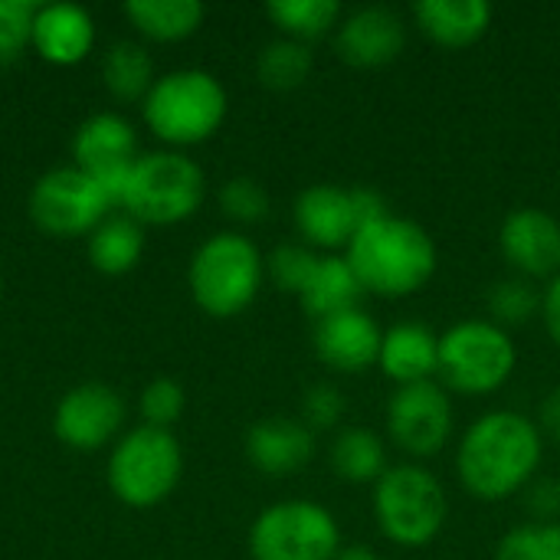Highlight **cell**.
I'll return each mask as SVG.
<instances>
[{"instance_id": "obj_40", "label": "cell", "mask_w": 560, "mask_h": 560, "mask_svg": "<svg viewBox=\"0 0 560 560\" xmlns=\"http://www.w3.org/2000/svg\"><path fill=\"white\" fill-rule=\"evenodd\" d=\"M0 302H3V269H0Z\"/></svg>"}, {"instance_id": "obj_38", "label": "cell", "mask_w": 560, "mask_h": 560, "mask_svg": "<svg viewBox=\"0 0 560 560\" xmlns=\"http://www.w3.org/2000/svg\"><path fill=\"white\" fill-rule=\"evenodd\" d=\"M538 427L548 440L560 443V384L545 397L541 404V413H538Z\"/></svg>"}, {"instance_id": "obj_31", "label": "cell", "mask_w": 560, "mask_h": 560, "mask_svg": "<svg viewBox=\"0 0 560 560\" xmlns=\"http://www.w3.org/2000/svg\"><path fill=\"white\" fill-rule=\"evenodd\" d=\"M495 560H560V522L551 525L528 522L512 528L499 541Z\"/></svg>"}, {"instance_id": "obj_10", "label": "cell", "mask_w": 560, "mask_h": 560, "mask_svg": "<svg viewBox=\"0 0 560 560\" xmlns=\"http://www.w3.org/2000/svg\"><path fill=\"white\" fill-rule=\"evenodd\" d=\"M115 203L85 171L75 164L52 167L36 177L30 190V220L56 240L89 236L105 217H112Z\"/></svg>"}, {"instance_id": "obj_8", "label": "cell", "mask_w": 560, "mask_h": 560, "mask_svg": "<svg viewBox=\"0 0 560 560\" xmlns=\"http://www.w3.org/2000/svg\"><path fill=\"white\" fill-rule=\"evenodd\" d=\"M184 476V450L171 430L135 427L108 456V489L128 509L161 505Z\"/></svg>"}, {"instance_id": "obj_26", "label": "cell", "mask_w": 560, "mask_h": 560, "mask_svg": "<svg viewBox=\"0 0 560 560\" xmlns=\"http://www.w3.org/2000/svg\"><path fill=\"white\" fill-rule=\"evenodd\" d=\"M266 16L285 39L312 46L315 39L338 30L345 10L338 0H272L266 3Z\"/></svg>"}, {"instance_id": "obj_2", "label": "cell", "mask_w": 560, "mask_h": 560, "mask_svg": "<svg viewBox=\"0 0 560 560\" xmlns=\"http://www.w3.org/2000/svg\"><path fill=\"white\" fill-rule=\"evenodd\" d=\"M364 292L377 299L417 295L440 266L436 243L427 226L407 217L387 213L384 220L364 226L345 249Z\"/></svg>"}, {"instance_id": "obj_15", "label": "cell", "mask_w": 560, "mask_h": 560, "mask_svg": "<svg viewBox=\"0 0 560 560\" xmlns=\"http://www.w3.org/2000/svg\"><path fill=\"white\" fill-rule=\"evenodd\" d=\"M407 46V23L394 7L371 3L341 16L335 30V52L354 69L390 66Z\"/></svg>"}, {"instance_id": "obj_12", "label": "cell", "mask_w": 560, "mask_h": 560, "mask_svg": "<svg viewBox=\"0 0 560 560\" xmlns=\"http://www.w3.org/2000/svg\"><path fill=\"white\" fill-rule=\"evenodd\" d=\"M72 158L75 167L85 171L115 207H121L125 180L135 167L138 154V131L118 112H95L89 115L72 135Z\"/></svg>"}, {"instance_id": "obj_17", "label": "cell", "mask_w": 560, "mask_h": 560, "mask_svg": "<svg viewBox=\"0 0 560 560\" xmlns=\"http://www.w3.org/2000/svg\"><path fill=\"white\" fill-rule=\"evenodd\" d=\"M384 328L358 305L315 322V358L338 374H364L377 364Z\"/></svg>"}, {"instance_id": "obj_5", "label": "cell", "mask_w": 560, "mask_h": 560, "mask_svg": "<svg viewBox=\"0 0 560 560\" xmlns=\"http://www.w3.org/2000/svg\"><path fill=\"white\" fill-rule=\"evenodd\" d=\"M371 509L381 535L397 548H427L440 538L450 499L443 482L420 463L387 466V472L374 482Z\"/></svg>"}, {"instance_id": "obj_7", "label": "cell", "mask_w": 560, "mask_h": 560, "mask_svg": "<svg viewBox=\"0 0 560 560\" xmlns=\"http://www.w3.org/2000/svg\"><path fill=\"white\" fill-rule=\"evenodd\" d=\"M518 368V348L492 318H466L440 335V381L459 397L502 390Z\"/></svg>"}, {"instance_id": "obj_22", "label": "cell", "mask_w": 560, "mask_h": 560, "mask_svg": "<svg viewBox=\"0 0 560 560\" xmlns=\"http://www.w3.org/2000/svg\"><path fill=\"white\" fill-rule=\"evenodd\" d=\"M364 289L351 269V262L345 259V253H325L305 285V292L299 295L302 308L322 322L328 315H338V312H348V308H358Z\"/></svg>"}, {"instance_id": "obj_3", "label": "cell", "mask_w": 560, "mask_h": 560, "mask_svg": "<svg viewBox=\"0 0 560 560\" xmlns=\"http://www.w3.org/2000/svg\"><path fill=\"white\" fill-rule=\"evenodd\" d=\"M230 112V95L223 82L207 69H174L154 79L141 102V118L174 148H190L210 141Z\"/></svg>"}, {"instance_id": "obj_30", "label": "cell", "mask_w": 560, "mask_h": 560, "mask_svg": "<svg viewBox=\"0 0 560 560\" xmlns=\"http://www.w3.org/2000/svg\"><path fill=\"white\" fill-rule=\"evenodd\" d=\"M318 253L305 243H282L272 249V256L266 259V276L272 279V285L279 292H289V295H302L315 266H318Z\"/></svg>"}, {"instance_id": "obj_24", "label": "cell", "mask_w": 560, "mask_h": 560, "mask_svg": "<svg viewBox=\"0 0 560 560\" xmlns=\"http://www.w3.org/2000/svg\"><path fill=\"white\" fill-rule=\"evenodd\" d=\"M125 16L131 26L154 43H177L200 30L207 10L200 0H128Z\"/></svg>"}, {"instance_id": "obj_32", "label": "cell", "mask_w": 560, "mask_h": 560, "mask_svg": "<svg viewBox=\"0 0 560 560\" xmlns=\"http://www.w3.org/2000/svg\"><path fill=\"white\" fill-rule=\"evenodd\" d=\"M269 207H272V200L256 177H230L220 187V210L243 226L262 223L269 217Z\"/></svg>"}, {"instance_id": "obj_13", "label": "cell", "mask_w": 560, "mask_h": 560, "mask_svg": "<svg viewBox=\"0 0 560 560\" xmlns=\"http://www.w3.org/2000/svg\"><path fill=\"white\" fill-rule=\"evenodd\" d=\"M121 420H125L121 394L108 384L89 381L66 390V397L52 413V433L62 446L75 453H95L105 443H112V436L121 430Z\"/></svg>"}, {"instance_id": "obj_29", "label": "cell", "mask_w": 560, "mask_h": 560, "mask_svg": "<svg viewBox=\"0 0 560 560\" xmlns=\"http://www.w3.org/2000/svg\"><path fill=\"white\" fill-rule=\"evenodd\" d=\"M489 315L499 328H518L528 325L535 315H541V289L532 279L509 276L499 279L489 289Z\"/></svg>"}, {"instance_id": "obj_23", "label": "cell", "mask_w": 560, "mask_h": 560, "mask_svg": "<svg viewBox=\"0 0 560 560\" xmlns=\"http://www.w3.org/2000/svg\"><path fill=\"white\" fill-rule=\"evenodd\" d=\"M144 256V226L128 213L105 217L89 233V262L102 276H125Z\"/></svg>"}, {"instance_id": "obj_14", "label": "cell", "mask_w": 560, "mask_h": 560, "mask_svg": "<svg viewBox=\"0 0 560 560\" xmlns=\"http://www.w3.org/2000/svg\"><path fill=\"white\" fill-rule=\"evenodd\" d=\"M499 249L515 276L551 282L560 272V220L541 207H518L499 226Z\"/></svg>"}, {"instance_id": "obj_27", "label": "cell", "mask_w": 560, "mask_h": 560, "mask_svg": "<svg viewBox=\"0 0 560 560\" xmlns=\"http://www.w3.org/2000/svg\"><path fill=\"white\" fill-rule=\"evenodd\" d=\"M102 79L115 98H121V102L141 98L144 102V95L154 85V59L141 43L118 39L108 46V52L102 59Z\"/></svg>"}, {"instance_id": "obj_6", "label": "cell", "mask_w": 560, "mask_h": 560, "mask_svg": "<svg viewBox=\"0 0 560 560\" xmlns=\"http://www.w3.org/2000/svg\"><path fill=\"white\" fill-rule=\"evenodd\" d=\"M207 197V177L203 167L187 158L184 151H148L135 161L121 210L135 217L141 226H174L190 220Z\"/></svg>"}, {"instance_id": "obj_36", "label": "cell", "mask_w": 560, "mask_h": 560, "mask_svg": "<svg viewBox=\"0 0 560 560\" xmlns=\"http://www.w3.org/2000/svg\"><path fill=\"white\" fill-rule=\"evenodd\" d=\"M525 509L538 525H551L560 518V482L555 479H535L525 492Z\"/></svg>"}, {"instance_id": "obj_39", "label": "cell", "mask_w": 560, "mask_h": 560, "mask_svg": "<svg viewBox=\"0 0 560 560\" xmlns=\"http://www.w3.org/2000/svg\"><path fill=\"white\" fill-rule=\"evenodd\" d=\"M335 560H384L371 545H341Z\"/></svg>"}, {"instance_id": "obj_4", "label": "cell", "mask_w": 560, "mask_h": 560, "mask_svg": "<svg viewBox=\"0 0 560 560\" xmlns=\"http://www.w3.org/2000/svg\"><path fill=\"white\" fill-rule=\"evenodd\" d=\"M266 282V259L259 246L233 230L213 233L197 246L187 269V285L197 308L210 318L243 315Z\"/></svg>"}, {"instance_id": "obj_20", "label": "cell", "mask_w": 560, "mask_h": 560, "mask_svg": "<svg viewBox=\"0 0 560 560\" xmlns=\"http://www.w3.org/2000/svg\"><path fill=\"white\" fill-rule=\"evenodd\" d=\"M377 368L397 387L427 384L440 371V335L420 322H397L384 331Z\"/></svg>"}, {"instance_id": "obj_28", "label": "cell", "mask_w": 560, "mask_h": 560, "mask_svg": "<svg viewBox=\"0 0 560 560\" xmlns=\"http://www.w3.org/2000/svg\"><path fill=\"white\" fill-rule=\"evenodd\" d=\"M312 66H315L312 46L279 36V39L262 46V52L256 59V75L272 92H292V89L308 82Z\"/></svg>"}, {"instance_id": "obj_35", "label": "cell", "mask_w": 560, "mask_h": 560, "mask_svg": "<svg viewBox=\"0 0 560 560\" xmlns=\"http://www.w3.org/2000/svg\"><path fill=\"white\" fill-rule=\"evenodd\" d=\"M348 400L341 394V387L335 384H312L302 397V423L315 433V430H335L345 420Z\"/></svg>"}, {"instance_id": "obj_18", "label": "cell", "mask_w": 560, "mask_h": 560, "mask_svg": "<svg viewBox=\"0 0 560 560\" xmlns=\"http://www.w3.org/2000/svg\"><path fill=\"white\" fill-rule=\"evenodd\" d=\"M315 456V433L302 420L269 417L249 427L246 459L256 472L269 479H285L305 469Z\"/></svg>"}, {"instance_id": "obj_34", "label": "cell", "mask_w": 560, "mask_h": 560, "mask_svg": "<svg viewBox=\"0 0 560 560\" xmlns=\"http://www.w3.org/2000/svg\"><path fill=\"white\" fill-rule=\"evenodd\" d=\"M33 0H0V66L13 62L33 43Z\"/></svg>"}, {"instance_id": "obj_25", "label": "cell", "mask_w": 560, "mask_h": 560, "mask_svg": "<svg viewBox=\"0 0 560 560\" xmlns=\"http://www.w3.org/2000/svg\"><path fill=\"white\" fill-rule=\"evenodd\" d=\"M331 469L341 482L374 486L387 472V446L368 427H345L331 440Z\"/></svg>"}, {"instance_id": "obj_33", "label": "cell", "mask_w": 560, "mask_h": 560, "mask_svg": "<svg viewBox=\"0 0 560 560\" xmlns=\"http://www.w3.org/2000/svg\"><path fill=\"white\" fill-rule=\"evenodd\" d=\"M184 407H187V394L174 377H154L151 384H144L138 400L141 420L158 430H171L180 420Z\"/></svg>"}, {"instance_id": "obj_11", "label": "cell", "mask_w": 560, "mask_h": 560, "mask_svg": "<svg viewBox=\"0 0 560 560\" xmlns=\"http://www.w3.org/2000/svg\"><path fill=\"white\" fill-rule=\"evenodd\" d=\"M453 427H456L453 397L436 381L397 387L387 404L390 443L413 459L440 456L453 440Z\"/></svg>"}, {"instance_id": "obj_9", "label": "cell", "mask_w": 560, "mask_h": 560, "mask_svg": "<svg viewBox=\"0 0 560 560\" xmlns=\"http://www.w3.org/2000/svg\"><path fill=\"white\" fill-rule=\"evenodd\" d=\"M338 551V518L312 499L276 502L262 509L249 528L253 560H335Z\"/></svg>"}, {"instance_id": "obj_37", "label": "cell", "mask_w": 560, "mask_h": 560, "mask_svg": "<svg viewBox=\"0 0 560 560\" xmlns=\"http://www.w3.org/2000/svg\"><path fill=\"white\" fill-rule=\"evenodd\" d=\"M541 318H545L551 341L560 348V272L541 289Z\"/></svg>"}, {"instance_id": "obj_19", "label": "cell", "mask_w": 560, "mask_h": 560, "mask_svg": "<svg viewBox=\"0 0 560 560\" xmlns=\"http://www.w3.org/2000/svg\"><path fill=\"white\" fill-rule=\"evenodd\" d=\"M30 46L49 66H75L95 46V20L79 3H39Z\"/></svg>"}, {"instance_id": "obj_21", "label": "cell", "mask_w": 560, "mask_h": 560, "mask_svg": "<svg viewBox=\"0 0 560 560\" xmlns=\"http://www.w3.org/2000/svg\"><path fill=\"white\" fill-rule=\"evenodd\" d=\"M495 20L486 0H420L413 7V23L427 39L443 49H466L479 43Z\"/></svg>"}, {"instance_id": "obj_16", "label": "cell", "mask_w": 560, "mask_h": 560, "mask_svg": "<svg viewBox=\"0 0 560 560\" xmlns=\"http://www.w3.org/2000/svg\"><path fill=\"white\" fill-rule=\"evenodd\" d=\"M292 220L305 246L338 253L361 233L358 194L354 187L338 184H312L292 203Z\"/></svg>"}, {"instance_id": "obj_1", "label": "cell", "mask_w": 560, "mask_h": 560, "mask_svg": "<svg viewBox=\"0 0 560 560\" xmlns=\"http://www.w3.org/2000/svg\"><path fill=\"white\" fill-rule=\"evenodd\" d=\"M545 433L522 410H489L472 420L456 446V472L463 489L479 502H505L522 495L541 469Z\"/></svg>"}]
</instances>
